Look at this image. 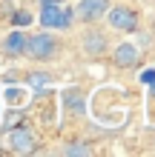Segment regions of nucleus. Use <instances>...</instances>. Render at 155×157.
<instances>
[{
    "mask_svg": "<svg viewBox=\"0 0 155 157\" xmlns=\"http://www.w3.org/2000/svg\"><path fill=\"white\" fill-rule=\"evenodd\" d=\"M63 154H89V149H86L84 143H72V146L63 149Z\"/></svg>",
    "mask_w": 155,
    "mask_h": 157,
    "instance_id": "obj_12",
    "label": "nucleus"
},
{
    "mask_svg": "<svg viewBox=\"0 0 155 157\" xmlns=\"http://www.w3.org/2000/svg\"><path fill=\"white\" fill-rule=\"evenodd\" d=\"M17 120H20V112H14V114H9L6 117V123H0V132H9V128H12Z\"/></svg>",
    "mask_w": 155,
    "mask_h": 157,
    "instance_id": "obj_13",
    "label": "nucleus"
},
{
    "mask_svg": "<svg viewBox=\"0 0 155 157\" xmlns=\"http://www.w3.org/2000/svg\"><path fill=\"white\" fill-rule=\"evenodd\" d=\"M149 97L155 100V83H149Z\"/></svg>",
    "mask_w": 155,
    "mask_h": 157,
    "instance_id": "obj_17",
    "label": "nucleus"
},
{
    "mask_svg": "<svg viewBox=\"0 0 155 157\" xmlns=\"http://www.w3.org/2000/svg\"><path fill=\"white\" fill-rule=\"evenodd\" d=\"M23 54H26V57H32V60H38V63H46V60H52L55 54H58V40L43 29L38 34H32V37H26Z\"/></svg>",
    "mask_w": 155,
    "mask_h": 157,
    "instance_id": "obj_2",
    "label": "nucleus"
},
{
    "mask_svg": "<svg viewBox=\"0 0 155 157\" xmlns=\"http://www.w3.org/2000/svg\"><path fill=\"white\" fill-rule=\"evenodd\" d=\"M23 49H26V32H20L14 26L3 40V54L6 57H23Z\"/></svg>",
    "mask_w": 155,
    "mask_h": 157,
    "instance_id": "obj_7",
    "label": "nucleus"
},
{
    "mask_svg": "<svg viewBox=\"0 0 155 157\" xmlns=\"http://www.w3.org/2000/svg\"><path fill=\"white\" fill-rule=\"evenodd\" d=\"M49 83H52V77L43 75V71H35V75H29V89H35V91H43Z\"/></svg>",
    "mask_w": 155,
    "mask_h": 157,
    "instance_id": "obj_10",
    "label": "nucleus"
},
{
    "mask_svg": "<svg viewBox=\"0 0 155 157\" xmlns=\"http://www.w3.org/2000/svg\"><path fill=\"white\" fill-rule=\"evenodd\" d=\"M12 23L17 26V29H23V26L32 23V14H29V12H14V14H12Z\"/></svg>",
    "mask_w": 155,
    "mask_h": 157,
    "instance_id": "obj_11",
    "label": "nucleus"
},
{
    "mask_svg": "<svg viewBox=\"0 0 155 157\" xmlns=\"http://www.w3.org/2000/svg\"><path fill=\"white\" fill-rule=\"evenodd\" d=\"M20 97H23V94H20V91H14V89H9V91H6V100H9L12 106H20V103H23Z\"/></svg>",
    "mask_w": 155,
    "mask_h": 157,
    "instance_id": "obj_14",
    "label": "nucleus"
},
{
    "mask_svg": "<svg viewBox=\"0 0 155 157\" xmlns=\"http://www.w3.org/2000/svg\"><path fill=\"white\" fill-rule=\"evenodd\" d=\"M104 17H106V23L112 26L115 32H126V34L138 32V14H135V9H129V6H109Z\"/></svg>",
    "mask_w": 155,
    "mask_h": 157,
    "instance_id": "obj_3",
    "label": "nucleus"
},
{
    "mask_svg": "<svg viewBox=\"0 0 155 157\" xmlns=\"http://www.w3.org/2000/svg\"><path fill=\"white\" fill-rule=\"evenodd\" d=\"M40 6H52V3H63V0H38Z\"/></svg>",
    "mask_w": 155,
    "mask_h": 157,
    "instance_id": "obj_16",
    "label": "nucleus"
},
{
    "mask_svg": "<svg viewBox=\"0 0 155 157\" xmlns=\"http://www.w3.org/2000/svg\"><path fill=\"white\" fill-rule=\"evenodd\" d=\"M112 6L109 0H78V6H75V17L80 23H98V20H104V14H106V9Z\"/></svg>",
    "mask_w": 155,
    "mask_h": 157,
    "instance_id": "obj_5",
    "label": "nucleus"
},
{
    "mask_svg": "<svg viewBox=\"0 0 155 157\" xmlns=\"http://www.w3.org/2000/svg\"><path fill=\"white\" fill-rule=\"evenodd\" d=\"M141 83H155V69H147V71H141Z\"/></svg>",
    "mask_w": 155,
    "mask_h": 157,
    "instance_id": "obj_15",
    "label": "nucleus"
},
{
    "mask_svg": "<svg viewBox=\"0 0 155 157\" xmlns=\"http://www.w3.org/2000/svg\"><path fill=\"white\" fill-rule=\"evenodd\" d=\"M6 143H9V149H12L14 154H32V151H38V137H35V132L29 126H12Z\"/></svg>",
    "mask_w": 155,
    "mask_h": 157,
    "instance_id": "obj_4",
    "label": "nucleus"
},
{
    "mask_svg": "<svg viewBox=\"0 0 155 157\" xmlns=\"http://www.w3.org/2000/svg\"><path fill=\"white\" fill-rule=\"evenodd\" d=\"M63 97H66V109H72V112H78V114L84 112V94H80L78 89H69Z\"/></svg>",
    "mask_w": 155,
    "mask_h": 157,
    "instance_id": "obj_9",
    "label": "nucleus"
},
{
    "mask_svg": "<svg viewBox=\"0 0 155 157\" xmlns=\"http://www.w3.org/2000/svg\"><path fill=\"white\" fill-rule=\"evenodd\" d=\"M84 52L92 54V57H98V54L106 52V37L101 32H86L84 34Z\"/></svg>",
    "mask_w": 155,
    "mask_h": 157,
    "instance_id": "obj_8",
    "label": "nucleus"
},
{
    "mask_svg": "<svg viewBox=\"0 0 155 157\" xmlns=\"http://www.w3.org/2000/svg\"><path fill=\"white\" fill-rule=\"evenodd\" d=\"M38 23H40V29H46V32H66V29H72V23H75V9L66 6V3L43 6Z\"/></svg>",
    "mask_w": 155,
    "mask_h": 157,
    "instance_id": "obj_1",
    "label": "nucleus"
},
{
    "mask_svg": "<svg viewBox=\"0 0 155 157\" xmlns=\"http://www.w3.org/2000/svg\"><path fill=\"white\" fill-rule=\"evenodd\" d=\"M138 60H141V54H138V49H135L132 43H121V46H115V52H112V63L118 69H135Z\"/></svg>",
    "mask_w": 155,
    "mask_h": 157,
    "instance_id": "obj_6",
    "label": "nucleus"
}]
</instances>
